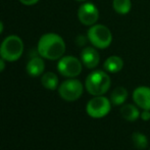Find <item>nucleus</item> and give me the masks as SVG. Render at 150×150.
<instances>
[{
    "instance_id": "nucleus-1",
    "label": "nucleus",
    "mask_w": 150,
    "mask_h": 150,
    "mask_svg": "<svg viewBox=\"0 0 150 150\" xmlns=\"http://www.w3.org/2000/svg\"><path fill=\"white\" fill-rule=\"evenodd\" d=\"M37 51L41 57L48 60L60 59L65 52V42L58 34H44L39 39Z\"/></svg>"
},
{
    "instance_id": "nucleus-2",
    "label": "nucleus",
    "mask_w": 150,
    "mask_h": 150,
    "mask_svg": "<svg viewBox=\"0 0 150 150\" xmlns=\"http://www.w3.org/2000/svg\"><path fill=\"white\" fill-rule=\"evenodd\" d=\"M111 80L108 73L105 71L97 69L88 75L85 81V88L88 93L93 96L104 95L109 90Z\"/></svg>"
},
{
    "instance_id": "nucleus-3",
    "label": "nucleus",
    "mask_w": 150,
    "mask_h": 150,
    "mask_svg": "<svg viewBox=\"0 0 150 150\" xmlns=\"http://www.w3.org/2000/svg\"><path fill=\"white\" fill-rule=\"evenodd\" d=\"M24 52L23 40L16 35H10L3 40L0 45V57L5 61H16L21 58Z\"/></svg>"
},
{
    "instance_id": "nucleus-4",
    "label": "nucleus",
    "mask_w": 150,
    "mask_h": 150,
    "mask_svg": "<svg viewBox=\"0 0 150 150\" xmlns=\"http://www.w3.org/2000/svg\"><path fill=\"white\" fill-rule=\"evenodd\" d=\"M88 41L97 49H106L112 42V34L106 26L95 24L87 32Z\"/></svg>"
},
{
    "instance_id": "nucleus-5",
    "label": "nucleus",
    "mask_w": 150,
    "mask_h": 150,
    "mask_svg": "<svg viewBox=\"0 0 150 150\" xmlns=\"http://www.w3.org/2000/svg\"><path fill=\"white\" fill-rule=\"evenodd\" d=\"M84 86L78 79L69 78L58 86V94L65 101H76L82 96Z\"/></svg>"
},
{
    "instance_id": "nucleus-6",
    "label": "nucleus",
    "mask_w": 150,
    "mask_h": 150,
    "mask_svg": "<svg viewBox=\"0 0 150 150\" xmlns=\"http://www.w3.org/2000/svg\"><path fill=\"white\" fill-rule=\"evenodd\" d=\"M111 105L112 104L110 102V99L106 98L103 95L94 96L88 101L86 105V111L88 115L93 119H101L108 115L111 109Z\"/></svg>"
},
{
    "instance_id": "nucleus-7",
    "label": "nucleus",
    "mask_w": 150,
    "mask_h": 150,
    "mask_svg": "<svg viewBox=\"0 0 150 150\" xmlns=\"http://www.w3.org/2000/svg\"><path fill=\"white\" fill-rule=\"evenodd\" d=\"M83 63L76 56H62L57 62V71L60 75L67 78H76L82 73Z\"/></svg>"
},
{
    "instance_id": "nucleus-8",
    "label": "nucleus",
    "mask_w": 150,
    "mask_h": 150,
    "mask_svg": "<svg viewBox=\"0 0 150 150\" xmlns=\"http://www.w3.org/2000/svg\"><path fill=\"white\" fill-rule=\"evenodd\" d=\"M78 18L84 26H93L99 20L98 8L91 2H84L78 9Z\"/></svg>"
},
{
    "instance_id": "nucleus-9",
    "label": "nucleus",
    "mask_w": 150,
    "mask_h": 150,
    "mask_svg": "<svg viewBox=\"0 0 150 150\" xmlns=\"http://www.w3.org/2000/svg\"><path fill=\"white\" fill-rule=\"evenodd\" d=\"M81 61L87 69H95L100 62V54L94 46L85 47L81 51Z\"/></svg>"
},
{
    "instance_id": "nucleus-10",
    "label": "nucleus",
    "mask_w": 150,
    "mask_h": 150,
    "mask_svg": "<svg viewBox=\"0 0 150 150\" xmlns=\"http://www.w3.org/2000/svg\"><path fill=\"white\" fill-rule=\"evenodd\" d=\"M133 100L143 110H150V88L147 86L137 87L133 92Z\"/></svg>"
},
{
    "instance_id": "nucleus-11",
    "label": "nucleus",
    "mask_w": 150,
    "mask_h": 150,
    "mask_svg": "<svg viewBox=\"0 0 150 150\" xmlns=\"http://www.w3.org/2000/svg\"><path fill=\"white\" fill-rule=\"evenodd\" d=\"M45 62L41 56H34L27 63V73L31 77H39L44 73Z\"/></svg>"
},
{
    "instance_id": "nucleus-12",
    "label": "nucleus",
    "mask_w": 150,
    "mask_h": 150,
    "mask_svg": "<svg viewBox=\"0 0 150 150\" xmlns=\"http://www.w3.org/2000/svg\"><path fill=\"white\" fill-rule=\"evenodd\" d=\"M124 67V60L120 56L111 55L105 59L103 63V69L109 74H117Z\"/></svg>"
},
{
    "instance_id": "nucleus-13",
    "label": "nucleus",
    "mask_w": 150,
    "mask_h": 150,
    "mask_svg": "<svg viewBox=\"0 0 150 150\" xmlns=\"http://www.w3.org/2000/svg\"><path fill=\"white\" fill-rule=\"evenodd\" d=\"M120 115L128 122H135L141 117V113L137 105L134 104H122L120 108Z\"/></svg>"
},
{
    "instance_id": "nucleus-14",
    "label": "nucleus",
    "mask_w": 150,
    "mask_h": 150,
    "mask_svg": "<svg viewBox=\"0 0 150 150\" xmlns=\"http://www.w3.org/2000/svg\"><path fill=\"white\" fill-rule=\"evenodd\" d=\"M127 98H128V91L122 86L115 88L110 94V102L115 106L122 105L127 100Z\"/></svg>"
},
{
    "instance_id": "nucleus-15",
    "label": "nucleus",
    "mask_w": 150,
    "mask_h": 150,
    "mask_svg": "<svg viewBox=\"0 0 150 150\" xmlns=\"http://www.w3.org/2000/svg\"><path fill=\"white\" fill-rule=\"evenodd\" d=\"M41 83L45 89L53 91L58 88V77L52 71H47L42 75Z\"/></svg>"
},
{
    "instance_id": "nucleus-16",
    "label": "nucleus",
    "mask_w": 150,
    "mask_h": 150,
    "mask_svg": "<svg viewBox=\"0 0 150 150\" xmlns=\"http://www.w3.org/2000/svg\"><path fill=\"white\" fill-rule=\"evenodd\" d=\"M112 8L117 13L125 16V14H128L132 9V1L131 0H113Z\"/></svg>"
},
{
    "instance_id": "nucleus-17",
    "label": "nucleus",
    "mask_w": 150,
    "mask_h": 150,
    "mask_svg": "<svg viewBox=\"0 0 150 150\" xmlns=\"http://www.w3.org/2000/svg\"><path fill=\"white\" fill-rule=\"evenodd\" d=\"M132 141L134 143V146L137 149H145L148 146V139L143 133L140 132H135L132 135Z\"/></svg>"
},
{
    "instance_id": "nucleus-18",
    "label": "nucleus",
    "mask_w": 150,
    "mask_h": 150,
    "mask_svg": "<svg viewBox=\"0 0 150 150\" xmlns=\"http://www.w3.org/2000/svg\"><path fill=\"white\" fill-rule=\"evenodd\" d=\"M87 40H88V37L79 36V37H77V40H76V42H77V44L79 46H84L86 43H87Z\"/></svg>"
},
{
    "instance_id": "nucleus-19",
    "label": "nucleus",
    "mask_w": 150,
    "mask_h": 150,
    "mask_svg": "<svg viewBox=\"0 0 150 150\" xmlns=\"http://www.w3.org/2000/svg\"><path fill=\"white\" fill-rule=\"evenodd\" d=\"M141 119L145 122L150 120V110H143L142 113H141Z\"/></svg>"
},
{
    "instance_id": "nucleus-20",
    "label": "nucleus",
    "mask_w": 150,
    "mask_h": 150,
    "mask_svg": "<svg viewBox=\"0 0 150 150\" xmlns=\"http://www.w3.org/2000/svg\"><path fill=\"white\" fill-rule=\"evenodd\" d=\"M39 0H20L21 3L25 4V5H34L36 4Z\"/></svg>"
},
{
    "instance_id": "nucleus-21",
    "label": "nucleus",
    "mask_w": 150,
    "mask_h": 150,
    "mask_svg": "<svg viewBox=\"0 0 150 150\" xmlns=\"http://www.w3.org/2000/svg\"><path fill=\"white\" fill-rule=\"evenodd\" d=\"M4 69H5V60L2 57H0V73H2Z\"/></svg>"
},
{
    "instance_id": "nucleus-22",
    "label": "nucleus",
    "mask_w": 150,
    "mask_h": 150,
    "mask_svg": "<svg viewBox=\"0 0 150 150\" xmlns=\"http://www.w3.org/2000/svg\"><path fill=\"white\" fill-rule=\"evenodd\" d=\"M3 29H4V26H3V23L0 21V35H1V33L3 32Z\"/></svg>"
},
{
    "instance_id": "nucleus-23",
    "label": "nucleus",
    "mask_w": 150,
    "mask_h": 150,
    "mask_svg": "<svg viewBox=\"0 0 150 150\" xmlns=\"http://www.w3.org/2000/svg\"><path fill=\"white\" fill-rule=\"evenodd\" d=\"M76 1H79V2H84V1H87V0H76Z\"/></svg>"
},
{
    "instance_id": "nucleus-24",
    "label": "nucleus",
    "mask_w": 150,
    "mask_h": 150,
    "mask_svg": "<svg viewBox=\"0 0 150 150\" xmlns=\"http://www.w3.org/2000/svg\"><path fill=\"white\" fill-rule=\"evenodd\" d=\"M149 150H150V149H149Z\"/></svg>"
}]
</instances>
